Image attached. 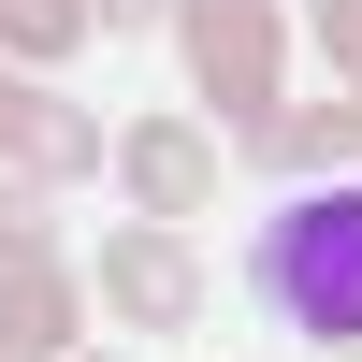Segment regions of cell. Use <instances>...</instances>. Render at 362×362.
Instances as JSON below:
<instances>
[{"mask_svg": "<svg viewBox=\"0 0 362 362\" xmlns=\"http://www.w3.org/2000/svg\"><path fill=\"white\" fill-rule=\"evenodd\" d=\"M261 276H276V305L305 319L319 348H348V334H362V189H319V203H290V218H276V261H261Z\"/></svg>", "mask_w": 362, "mask_h": 362, "instance_id": "6da1fadb", "label": "cell"}, {"mask_svg": "<svg viewBox=\"0 0 362 362\" xmlns=\"http://www.w3.org/2000/svg\"><path fill=\"white\" fill-rule=\"evenodd\" d=\"M203 73H218V87H261V0H203Z\"/></svg>", "mask_w": 362, "mask_h": 362, "instance_id": "7a4b0ae2", "label": "cell"}]
</instances>
